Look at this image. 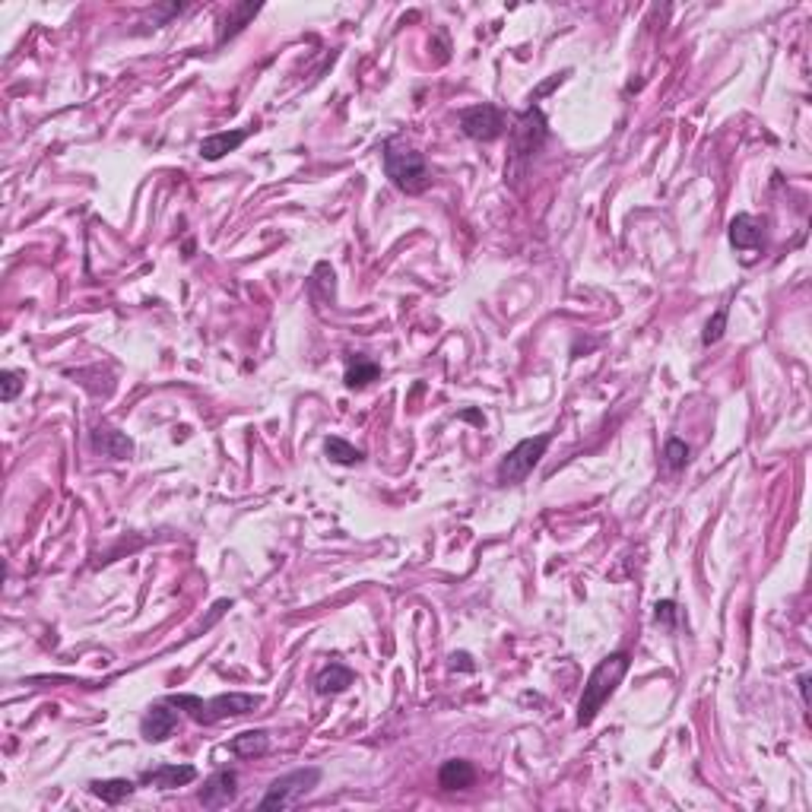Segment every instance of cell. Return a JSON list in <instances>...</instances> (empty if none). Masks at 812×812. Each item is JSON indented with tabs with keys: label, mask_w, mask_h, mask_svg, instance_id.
I'll return each mask as SVG.
<instances>
[{
	"label": "cell",
	"mask_w": 812,
	"mask_h": 812,
	"mask_svg": "<svg viewBox=\"0 0 812 812\" xmlns=\"http://www.w3.org/2000/svg\"><path fill=\"white\" fill-rule=\"evenodd\" d=\"M450 667H454V669H458V667L460 669H473L470 654H454V657H450Z\"/></svg>",
	"instance_id": "25"
},
{
	"label": "cell",
	"mask_w": 812,
	"mask_h": 812,
	"mask_svg": "<svg viewBox=\"0 0 812 812\" xmlns=\"http://www.w3.org/2000/svg\"><path fill=\"white\" fill-rule=\"evenodd\" d=\"M724 330H727V308H720V311H717L714 318H711V321L704 324L702 343H704V346H714V343L720 340V336H724Z\"/></svg>",
	"instance_id": "21"
},
{
	"label": "cell",
	"mask_w": 812,
	"mask_h": 812,
	"mask_svg": "<svg viewBox=\"0 0 812 812\" xmlns=\"http://www.w3.org/2000/svg\"><path fill=\"white\" fill-rule=\"evenodd\" d=\"M245 140H248V130H223V134H210V137H204V144H200V159L216 162V159H223L225 153L239 150Z\"/></svg>",
	"instance_id": "13"
},
{
	"label": "cell",
	"mask_w": 812,
	"mask_h": 812,
	"mask_svg": "<svg viewBox=\"0 0 812 812\" xmlns=\"http://www.w3.org/2000/svg\"><path fill=\"white\" fill-rule=\"evenodd\" d=\"M178 720H181V714H178V708L169 702V698H165V702H156L144 714V720H140V737H144L146 743H165V739L178 730Z\"/></svg>",
	"instance_id": "8"
},
{
	"label": "cell",
	"mask_w": 812,
	"mask_h": 812,
	"mask_svg": "<svg viewBox=\"0 0 812 812\" xmlns=\"http://www.w3.org/2000/svg\"><path fill=\"white\" fill-rule=\"evenodd\" d=\"M384 171L406 194H423L432 185V171L425 156L419 150H413V146L400 144V140H390L384 146Z\"/></svg>",
	"instance_id": "3"
},
{
	"label": "cell",
	"mask_w": 812,
	"mask_h": 812,
	"mask_svg": "<svg viewBox=\"0 0 812 812\" xmlns=\"http://www.w3.org/2000/svg\"><path fill=\"white\" fill-rule=\"evenodd\" d=\"M239 799V774L235 772H216L204 781V790H200V806L204 809H225L229 803Z\"/></svg>",
	"instance_id": "9"
},
{
	"label": "cell",
	"mask_w": 812,
	"mask_h": 812,
	"mask_svg": "<svg viewBox=\"0 0 812 812\" xmlns=\"http://www.w3.org/2000/svg\"><path fill=\"white\" fill-rule=\"evenodd\" d=\"M353 683H355V673L346 667V663H330V667H324L321 673H318L314 689H318V695H340V692H346Z\"/></svg>",
	"instance_id": "14"
},
{
	"label": "cell",
	"mask_w": 812,
	"mask_h": 812,
	"mask_svg": "<svg viewBox=\"0 0 812 812\" xmlns=\"http://www.w3.org/2000/svg\"><path fill=\"white\" fill-rule=\"evenodd\" d=\"M628 667H632V657L625 650H616V654L603 657L594 667V673L588 676V685H584V695L578 702V724L588 727L594 724V717L603 711V704L613 698V692L619 689V683L625 679Z\"/></svg>",
	"instance_id": "1"
},
{
	"label": "cell",
	"mask_w": 812,
	"mask_h": 812,
	"mask_svg": "<svg viewBox=\"0 0 812 812\" xmlns=\"http://www.w3.org/2000/svg\"><path fill=\"white\" fill-rule=\"evenodd\" d=\"M169 702L175 704L178 711H185L191 720L210 727V724H219V720H232V717L251 714L254 708H260L264 698L248 695V692H225V695L206 698V702L197 695H169Z\"/></svg>",
	"instance_id": "2"
},
{
	"label": "cell",
	"mask_w": 812,
	"mask_h": 812,
	"mask_svg": "<svg viewBox=\"0 0 812 812\" xmlns=\"http://www.w3.org/2000/svg\"><path fill=\"white\" fill-rule=\"evenodd\" d=\"M318 784H321V768H295V772L283 774V778H276L274 784L266 787L258 809H264V812L292 809V806H299Z\"/></svg>",
	"instance_id": "5"
},
{
	"label": "cell",
	"mask_w": 812,
	"mask_h": 812,
	"mask_svg": "<svg viewBox=\"0 0 812 812\" xmlns=\"http://www.w3.org/2000/svg\"><path fill=\"white\" fill-rule=\"evenodd\" d=\"M229 749H232L239 758L264 755V752L270 749V733L266 730H245V733H239V737H232Z\"/></svg>",
	"instance_id": "16"
},
{
	"label": "cell",
	"mask_w": 812,
	"mask_h": 812,
	"mask_svg": "<svg viewBox=\"0 0 812 812\" xmlns=\"http://www.w3.org/2000/svg\"><path fill=\"white\" fill-rule=\"evenodd\" d=\"M194 778H197L194 764H156V768L140 774V784L156 787V790H175V787L191 784Z\"/></svg>",
	"instance_id": "10"
},
{
	"label": "cell",
	"mask_w": 812,
	"mask_h": 812,
	"mask_svg": "<svg viewBox=\"0 0 812 812\" xmlns=\"http://www.w3.org/2000/svg\"><path fill=\"white\" fill-rule=\"evenodd\" d=\"M258 10H260L258 4H241V7H235V10H232V13H235L232 26H225L223 32H219V41H225V35H235V32H239V29L245 26V22L251 20V16L258 13Z\"/></svg>",
	"instance_id": "22"
},
{
	"label": "cell",
	"mask_w": 812,
	"mask_h": 812,
	"mask_svg": "<svg viewBox=\"0 0 812 812\" xmlns=\"http://www.w3.org/2000/svg\"><path fill=\"white\" fill-rule=\"evenodd\" d=\"M505 115L502 109L495 105L483 102V105H473V109L460 111V130H464L470 140H479V144H492V140H499L505 134Z\"/></svg>",
	"instance_id": "7"
},
{
	"label": "cell",
	"mask_w": 812,
	"mask_h": 812,
	"mask_svg": "<svg viewBox=\"0 0 812 812\" xmlns=\"http://www.w3.org/2000/svg\"><path fill=\"white\" fill-rule=\"evenodd\" d=\"M546 137H549L546 115L539 109L524 111L518 127L511 130V159H508V169H505V175L511 178V181H520V175H524L527 165L533 162L539 146L546 144Z\"/></svg>",
	"instance_id": "4"
},
{
	"label": "cell",
	"mask_w": 812,
	"mask_h": 812,
	"mask_svg": "<svg viewBox=\"0 0 812 812\" xmlns=\"http://www.w3.org/2000/svg\"><path fill=\"white\" fill-rule=\"evenodd\" d=\"M324 450H327V458L334 460V464H343V467H355V464H362L365 454L359 448H353L349 441H343V438H327L324 441Z\"/></svg>",
	"instance_id": "19"
},
{
	"label": "cell",
	"mask_w": 812,
	"mask_h": 812,
	"mask_svg": "<svg viewBox=\"0 0 812 812\" xmlns=\"http://www.w3.org/2000/svg\"><path fill=\"white\" fill-rule=\"evenodd\" d=\"M797 685H799V698H803V708H806V704H809V702H806V689H809V673L799 676V683H797Z\"/></svg>",
	"instance_id": "26"
},
{
	"label": "cell",
	"mask_w": 812,
	"mask_h": 812,
	"mask_svg": "<svg viewBox=\"0 0 812 812\" xmlns=\"http://www.w3.org/2000/svg\"><path fill=\"white\" fill-rule=\"evenodd\" d=\"M438 784H441V790H467V787L476 784V768L464 758H448L438 768Z\"/></svg>",
	"instance_id": "12"
},
{
	"label": "cell",
	"mask_w": 812,
	"mask_h": 812,
	"mask_svg": "<svg viewBox=\"0 0 812 812\" xmlns=\"http://www.w3.org/2000/svg\"><path fill=\"white\" fill-rule=\"evenodd\" d=\"M92 448L102 450L105 458H115V460H127L130 454H134V441L118 429H96L92 432Z\"/></svg>",
	"instance_id": "15"
},
{
	"label": "cell",
	"mask_w": 812,
	"mask_h": 812,
	"mask_svg": "<svg viewBox=\"0 0 812 812\" xmlns=\"http://www.w3.org/2000/svg\"><path fill=\"white\" fill-rule=\"evenodd\" d=\"M378 375H381V369H378L371 359H362V355H355V362H349L346 369V388H355V390H362L365 384L378 381Z\"/></svg>",
	"instance_id": "18"
},
{
	"label": "cell",
	"mask_w": 812,
	"mask_h": 812,
	"mask_svg": "<svg viewBox=\"0 0 812 812\" xmlns=\"http://www.w3.org/2000/svg\"><path fill=\"white\" fill-rule=\"evenodd\" d=\"M89 790L96 793L99 799H102V803H121V799H127L130 793L137 790V784H134V781H127V778H109V781H92V784H89Z\"/></svg>",
	"instance_id": "17"
},
{
	"label": "cell",
	"mask_w": 812,
	"mask_h": 812,
	"mask_svg": "<svg viewBox=\"0 0 812 812\" xmlns=\"http://www.w3.org/2000/svg\"><path fill=\"white\" fill-rule=\"evenodd\" d=\"M549 441H553V435L524 438V441L514 444V448L508 450L505 458H502L499 470H495V483H499V485L524 483V479L533 473V467H537L539 460H543V454H546Z\"/></svg>",
	"instance_id": "6"
},
{
	"label": "cell",
	"mask_w": 812,
	"mask_h": 812,
	"mask_svg": "<svg viewBox=\"0 0 812 812\" xmlns=\"http://www.w3.org/2000/svg\"><path fill=\"white\" fill-rule=\"evenodd\" d=\"M730 245L737 251H762L764 248V223L749 213L730 219Z\"/></svg>",
	"instance_id": "11"
},
{
	"label": "cell",
	"mask_w": 812,
	"mask_h": 812,
	"mask_svg": "<svg viewBox=\"0 0 812 812\" xmlns=\"http://www.w3.org/2000/svg\"><path fill=\"white\" fill-rule=\"evenodd\" d=\"M22 390V375L20 371H0V397L4 400H16V394Z\"/></svg>",
	"instance_id": "23"
},
{
	"label": "cell",
	"mask_w": 812,
	"mask_h": 812,
	"mask_svg": "<svg viewBox=\"0 0 812 812\" xmlns=\"http://www.w3.org/2000/svg\"><path fill=\"white\" fill-rule=\"evenodd\" d=\"M676 616H679V607L673 600H660L654 609V619L660 622L663 628H676Z\"/></svg>",
	"instance_id": "24"
},
{
	"label": "cell",
	"mask_w": 812,
	"mask_h": 812,
	"mask_svg": "<svg viewBox=\"0 0 812 812\" xmlns=\"http://www.w3.org/2000/svg\"><path fill=\"white\" fill-rule=\"evenodd\" d=\"M689 454H692L689 444L679 441V438H669L667 448H663V464H667L669 473H679V470H685V464H689Z\"/></svg>",
	"instance_id": "20"
}]
</instances>
